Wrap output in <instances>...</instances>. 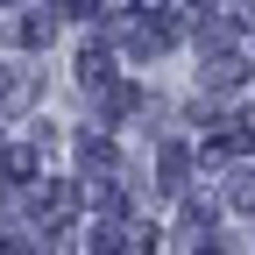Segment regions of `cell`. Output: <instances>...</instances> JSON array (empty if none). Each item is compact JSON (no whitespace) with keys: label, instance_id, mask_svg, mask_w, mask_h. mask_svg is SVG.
I'll return each mask as SVG.
<instances>
[{"label":"cell","instance_id":"6da1fadb","mask_svg":"<svg viewBox=\"0 0 255 255\" xmlns=\"http://www.w3.org/2000/svg\"><path fill=\"white\" fill-rule=\"evenodd\" d=\"M71 206H78V191H71V184H43V220H64Z\"/></svg>","mask_w":255,"mask_h":255},{"label":"cell","instance_id":"7a4b0ae2","mask_svg":"<svg viewBox=\"0 0 255 255\" xmlns=\"http://www.w3.org/2000/svg\"><path fill=\"white\" fill-rule=\"evenodd\" d=\"M78 78H85V92H92V85H107V78H114V64L85 50V57H78Z\"/></svg>","mask_w":255,"mask_h":255},{"label":"cell","instance_id":"3957f363","mask_svg":"<svg viewBox=\"0 0 255 255\" xmlns=\"http://www.w3.org/2000/svg\"><path fill=\"white\" fill-rule=\"evenodd\" d=\"M206 78H213V85H241V57H213Z\"/></svg>","mask_w":255,"mask_h":255},{"label":"cell","instance_id":"277c9868","mask_svg":"<svg viewBox=\"0 0 255 255\" xmlns=\"http://www.w3.org/2000/svg\"><path fill=\"white\" fill-rule=\"evenodd\" d=\"M227 199H234V206H255V170H241V177H234V191H227Z\"/></svg>","mask_w":255,"mask_h":255},{"label":"cell","instance_id":"5b68a950","mask_svg":"<svg viewBox=\"0 0 255 255\" xmlns=\"http://www.w3.org/2000/svg\"><path fill=\"white\" fill-rule=\"evenodd\" d=\"M57 7H71V14H100V0H57Z\"/></svg>","mask_w":255,"mask_h":255},{"label":"cell","instance_id":"8992f818","mask_svg":"<svg viewBox=\"0 0 255 255\" xmlns=\"http://www.w3.org/2000/svg\"><path fill=\"white\" fill-rule=\"evenodd\" d=\"M248 128H255V114H248Z\"/></svg>","mask_w":255,"mask_h":255}]
</instances>
